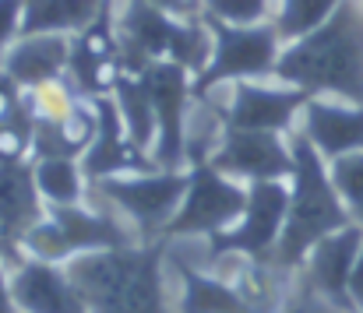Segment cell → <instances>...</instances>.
Here are the masks:
<instances>
[{
  "instance_id": "9c48e42d",
  "label": "cell",
  "mask_w": 363,
  "mask_h": 313,
  "mask_svg": "<svg viewBox=\"0 0 363 313\" xmlns=\"http://www.w3.org/2000/svg\"><path fill=\"white\" fill-rule=\"evenodd\" d=\"M286 211H289V180H261V183H247V208L240 222L226 232H219L216 239H208V257H247L257 264H272L275 261V246L282 239V225H286Z\"/></svg>"
},
{
  "instance_id": "8fae6325",
  "label": "cell",
  "mask_w": 363,
  "mask_h": 313,
  "mask_svg": "<svg viewBox=\"0 0 363 313\" xmlns=\"http://www.w3.org/2000/svg\"><path fill=\"white\" fill-rule=\"evenodd\" d=\"M123 74L121 35H117V0H106L99 18L71 35V64L67 81L85 99L113 96V85Z\"/></svg>"
},
{
  "instance_id": "cb8c5ba5",
  "label": "cell",
  "mask_w": 363,
  "mask_h": 313,
  "mask_svg": "<svg viewBox=\"0 0 363 313\" xmlns=\"http://www.w3.org/2000/svg\"><path fill=\"white\" fill-rule=\"evenodd\" d=\"M339 4H342V0H275V18H272V25H275V32L282 35V42H293V39L314 32L318 25H325V21L335 14Z\"/></svg>"
},
{
  "instance_id": "603a6c76",
  "label": "cell",
  "mask_w": 363,
  "mask_h": 313,
  "mask_svg": "<svg viewBox=\"0 0 363 313\" xmlns=\"http://www.w3.org/2000/svg\"><path fill=\"white\" fill-rule=\"evenodd\" d=\"M32 176L46 205H85L89 201V176L82 169V159H35Z\"/></svg>"
},
{
  "instance_id": "5b68a950",
  "label": "cell",
  "mask_w": 363,
  "mask_h": 313,
  "mask_svg": "<svg viewBox=\"0 0 363 313\" xmlns=\"http://www.w3.org/2000/svg\"><path fill=\"white\" fill-rule=\"evenodd\" d=\"M187 194V169H152L89 183V198L113 208L123 222L141 236V243L162 239L166 225L184 205Z\"/></svg>"
},
{
  "instance_id": "4316f807",
  "label": "cell",
  "mask_w": 363,
  "mask_h": 313,
  "mask_svg": "<svg viewBox=\"0 0 363 313\" xmlns=\"http://www.w3.org/2000/svg\"><path fill=\"white\" fill-rule=\"evenodd\" d=\"M25 21V0H0V53L21 35Z\"/></svg>"
},
{
  "instance_id": "8992f818",
  "label": "cell",
  "mask_w": 363,
  "mask_h": 313,
  "mask_svg": "<svg viewBox=\"0 0 363 313\" xmlns=\"http://www.w3.org/2000/svg\"><path fill=\"white\" fill-rule=\"evenodd\" d=\"M212 28V60L194 78V99H205L208 92L233 85V81H268L275 78V64L282 53V35L272 21L264 25H226L205 18Z\"/></svg>"
},
{
  "instance_id": "3957f363",
  "label": "cell",
  "mask_w": 363,
  "mask_h": 313,
  "mask_svg": "<svg viewBox=\"0 0 363 313\" xmlns=\"http://www.w3.org/2000/svg\"><path fill=\"white\" fill-rule=\"evenodd\" d=\"M293 148V176H289V211L282 225V239L275 246V268L282 275H296L307 261V254L332 232L353 225L350 211L342 205L328 162L318 155V148L300 134V127L289 134Z\"/></svg>"
},
{
  "instance_id": "7a4b0ae2",
  "label": "cell",
  "mask_w": 363,
  "mask_h": 313,
  "mask_svg": "<svg viewBox=\"0 0 363 313\" xmlns=\"http://www.w3.org/2000/svg\"><path fill=\"white\" fill-rule=\"evenodd\" d=\"M166 239L123 250H96L67 261L89 313H173L166 303Z\"/></svg>"
},
{
  "instance_id": "e0dca14e",
  "label": "cell",
  "mask_w": 363,
  "mask_h": 313,
  "mask_svg": "<svg viewBox=\"0 0 363 313\" xmlns=\"http://www.w3.org/2000/svg\"><path fill=\"white\" fill-rule=\"evenodd\" d=\"M67 64H71V35H18L0 53V71L25 92L64 78Z\"/></svg>"
},
{
  "instance_id": "d4e9b609",
  "label": "cell",
  "mask_w": 363,
  "mask_h": 313,
  "mask_svg": "<svg viewBox=\"0 0 363 313\" xmlns=\"http://www.w3.org/2000/svg\"><path fill=\"white\" fill-rule=\"evenodd\" d=\"M328 173H332V183H335L342 205L350 211V218L357 225H363V152H350L342 159H332Z\"/></svg>"
},
{
  "instance_id": "f1b7e54d",
  "label": "cell",
  "mask_w": 363,
  "mask_h": 313,
  "mask_svg": "<svg viewBox=\"0 0 363 313\" xmlns=\"http://www.w3.org/2000/svg\"><path fill=\"white\" fill-rule=\"evenodd\" d=\"M350 300H353V310L363 313V246L353 261V271H350Z\"/></svg>"
},
{
  "instance_id": "9a60e30c",
  "label": "cell",
  "mask_w": 363,
  "mask_h": 313,
  "mask_svg": "<svg viewBox=\"0 0 363 313\" xmlns=\"http://www.w3.org/2000/svg\"><path fill=\"white\" fill-rule=\"evenodd\" d=\"M11 292L18 313H89L64 264L21 257L11 264Z\"/></svg>"
},
{
  "instance_id": "30bf717a",
  "label": "cell",
  "mask_w": 363,
  "mask_h": 313,
  "mask_svg": "<svg viewBox=\"0 0 363 313\" xmlns=\"http://www.w3.org/2000/svg\"><path fill=\"white\" fill-rule=\"evenodd\" d=\"M138 78L145 81L152 106H155V148H152V162L159 169H187V113L194 103V74L180 64L169 60H152L138 71Z\"/></svg>"
},
{
  "instance_id": "7402d4cb",
  "label": "cell",
  "mask_w": 363,
  "mask_h": 313,
  "mask_svg": "<svg viewBox=\"0 0 363 313\" xmlns=\"http://www.w3.org/2000/svg\"><path fill=\"white\" fill-rule=\"evenodd\" d=\"M113 103L121 109L123 116V127L130 134V141L152 155L155 148V134H159V123H155V106H152V96L145 89V81L138 74H127L123 71L113 85Z\"/></svg>"
},
{
  "instance_id": "ba28073f",
  "label": "cell",
  "mask_w": 363,
  "mask_h": 313,
  "mask_svg": "<svg viewBox=\"0 0 363 313\" xmlns=\"http://www.w3.org/2000/svg\"><path fill=\"white\" fill-rule=\"evenodd\" d=\"M205 103L216 106L223 116V127L230 130H272V134H293L300 127L303 106L311 103L307 92L282 85L275 78L268 81H233L205 96Z\"/></svg>"
},
{
  "instance_id": "f546056e",
  "label": "cell",
  "mask_w": 363,
  "mask_h": 313,
  "mask_svg": "<svg viewBox=\"0 0 363 313\" xmlns=\"http://www.w3.org/2000/svg\"><path fill=\"white\" fill-rule=\"evenodd\" d=\"M159 11H169V14H201V0H145Z\"/></svg>"
},
{
  "instance_id": "484cf974",
  "label": "cell",
  "mask_w": 363,
  "mask_h": 313,
  "mask_svg": "<svg viewBox=\"0 0 363 313\" xmlns=\"http://www.w3.org/2000/svg\"><path fill=\"white\" fill-rule=\"evenodd\" d=\"M201 14L226 25H264L275 18V0H201Z\"/></svg>"
},
{
  "instance_id": "5bb4252c",
  "label": "cell",
  "mask_w": 363,
  "mask_h": 313,
  "mask_svg": "<svg viewBox=\"0 0 363 313\" xmlns=\"http://www.w3.org/2000/svg\"><path fill=\"white\" fill-rule=\"evenodd\" d=\"M96 113H99V130H96V141L89 144V152L82 155V169H85L89 183L110 180V176H130V173H152V169H159L152 162V155L141 152L130 141L113 96L96 99Z\"/></svg>"
},
{
  "instance_id": "83f0119b",
  "label": "cell",
  "mask_w": 363,
  "mask_h": 313,
  "mask_svg": "<svg viewBox=\"0 0 363 313\" xmlns=\"http://www.w3.org/2000/svg\"><path fill=\"white\" fill-rule=\"evenodd\" d=\"M0 313H18L14 292H11V261L0 257Z\"/></svg>"
},
{
  "instance_id": "ac0fdd59",
  "label": "cell",
  "mask_w": 363,
  "mask_h": 313,
  "mask_svg": "<svg viewBox=\"0 0 363 313\" xmlns=\"http://www.w3.org/2000/svg\"><path fill=\"white\" fill-rule=\"evenodd\" d=\"M43 215L46 201L35 190L32 162H0V236L18 250L21 236L43 222Z\"/></svg>"
},
{
  "instance_id": "6da1fadb",
  "label": "cell",
  "mask_w": 363,
  "mask_h": 313,
  "mask_svg": "<svg viewBox=\"0 0 363 313\" xmlns=\"http://www.w3.org/2000/svg\"><path fill=\"white\" fill-rule=\"evenodd\" d=\"M275 81L307 92L311 99H342L363 106V7L342 0L314 32L282 46Z\"/></svg>"
},
{
  "instance_id": "44dd1931",
  "label": "cell",
  "mask_w": 363,
  "mask_h": 313,
  "mask_svg": "<svg viewBox=\"0 0 363 313\" xmlns=\"http://www.w3.org/2000/svg\"><path fill=\"white\" fill-rule=\"evenodd\" d=\"M106 0H25L21 35H74L99 18Z\"/></svg>"
},
{
  "instance_id": "277c9868",
  "label": "cell",
  "mask_w": 363,
  "mask_h": 313,
  "mask_svg": "<svg viewBox=\"0 0 363 313\" xmlns=\"http://www.w3.org/2000/svg\"><path fill=\"white\" fill-rule=\"evenodd\" d=\"M141 236L123 222L121 215L99 201H85V205H46L43 222H35L18 250L21 257H35L46 264H67L82 254H96V250H123V246H138Z\"/></svg>"
},
{
  "instance_id": "4fadbf2b",
  "label": "cell",
  "mask_w": 363,
  "mask_h": 313,
  "mask_svg": "<svg viewBox=\"0 0 363 313\" xmlns=\"http://www.w3.org/2000/svg\"><path fill=\"white\" fill-rule=\"evenodd\" d=\"M363 246V225H346L332 236H325L303 261V268L296 275H303V289L311 296H318L321 303H328L339 313H357L350 300V271L353 261Z\"/></svg>"
},
{
  "instance_id": "4dcf8cb0",
  "label": "cell",
  "mask_w": 363,
  "mask_h": 313,
  "mask_svg": "<svg viewBox=\"0 0 363 313\" xmlns=\"http://www.w3.org/2000/svg\"><path fill=\"white\" fill-rule=\"evenodd\" d=\"M0 257H7L11 264H14V261H21V254H18V250H14V246L4 239V236H0Z\"/></svg>"
},
{
  "instance_id": "52a82bcc",
  "label": "cell",
  "mask_w": 363,
  "mask_h": 313,
  "mask_svg": "<svg viewBox=\"0 0 363 313\" xmlns=\"http://www.w3.org/2000/svg\"><path fill=\"white\" fill-rule=\"evenodd\" d=\"M247 208V183L219 173L212 162L187 166V194L184 205L166 225L162 239H216L233 229Z\"/></svg>"
},
{
  "instance_id": "d6986e66",
  "label": "cell",
  "mask_w": 363,
  "mask_h": 313,
  "mask_svg": "<svg viewBox=\"0 0 363 313\" xmlns=\"http://www.w3.org/2000/svg\"><path fill=\"white\" fill-rule=\"evenodd\" d=\"M99 113L96 99H82L60 120H35L32 130V162L35 159H82L96 141Z\"/></svg>"
},
{
  "instance_id": "7c38bea8",
  "label": "cell",
  "mask_w": 363,
  "mask_h": 313,
  "mask_svg": "<svg viewBox=\"0 0 363 313\" xmlns=\"http://www.w3.org/2000/svg\"><path fill=\"white\" fill-rule=\"evenodd\" d=\"M219 173L240 180V183H261V180H289L293 176V148L289 134L272 130H223L212 159Z\"/></svg>"
},
{
  "instance_id": "ffe728a7",
  "label": "cell",
  "mask_w": 363,
  "mask_h": 313,
  "mask_svg": "<svg viewBox=\"0 0 363 313\" xmlns=\"http://www.w3.org/2000/svg\"><path fill=\"white\" fill-rule=\"evenodd\" d=\"M173 268L180 275V307H177V313H257L250 307V300L226 275L191 268L187 261H173Z\"/></svg>"
},
{
  "instance_id": "2e32d148",
  "label": "cell",
  "mask_w": 363,
  "mask_h": 313,
  "mask_svg": "<svg viewBox=\"0 0 363 313\" xmlns=\"http://www.w3.org/2000/svg\"><path fill=\"white\" fill-rule=\"evenodd\" d=\"M300 134L318 148L325 162L342 159L350 152H363V106L314 96L303 106Z\"/></svg>"
}]
</instances>
